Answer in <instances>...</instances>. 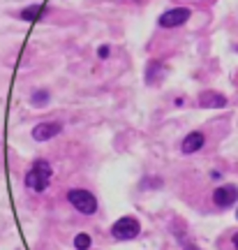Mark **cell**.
<instances>
[{"label": "cell", "instance_id": "cell-1", "mask_svg": "<svg viewBox=\"0 0 238 250\" xmlns=\"http://www.w3.org/2000/svg\"><path fill=\"white\" fill-rule=\"evenodd\" d=\"M51 165L46 160H37L26 174V188H30L33 192H44L49 181H51Z\"/></svg>", "mask_w": 238, "mask_h": 250}, {"label": "cell", "instance_id": "cell-2", "mask_svg": "<svg viewBox=\"0 0 238 250\" xmlns=\"http://www.w3.org/2000/svg\"><path fill=\"white\" fill-rule=\"evenodd\" d=\"M67 199H70V204L79 211V213H86V215H93L97 211V199L93 192L88 190H81V188H74L67 192Z\"/></svg>", "mask_w": 238, "mask_h": 250}, {"label": "cell", "instance_id": "cell-3", "mask_svg": "<svg viewBox=\"0 0 238 250\" xmlns=\"http://www.w3.org/2000/svg\"><path fill=\"white\" fill-rule=\"evenodd\" d=\"M139 232H141V225H139V220L132 218V215H125L120 220H116L114 227H111V236L120 239V241L134 239V236H139Z\"/></svg>", "mask_w": 238, "mask_h": 250}, {"label": "cell", "instance_id": "cell-4", "mask_svg": "<svg viewBox=\"0 0 238 250\" xmlns=\"http://www.w3.org/2000/svg\"><path fill=\"white\" fill-rule=\"evenodd\" d=\"M236 199H238V188L231 186V183H224V186L215 188V192H213V202H215V206H220V208L234 206Z\"/></svg>", "mask_w": 238, "mask_h": 250}, {"label": "cell", "instance_id": "cell-5", "mask_svg": "<svg viewBox=\"0 0 238 250\" xmlns=\"http://www.w3.org/2000/svg\"><path fill=\"white\" fill-rule=\"evenodd\" d=\"M190 14H192V12L187 7H174V9H169V12H164V14L159 17L158 23L162 28H178L190 19Z\"/></svg>", "mask_w": 238, "mask_h": 250}, {"label": "cell", "instance_id": "cell-6", "mask_svg": "<svg viewBox=\"0 0 238 250\" xmlns=\"http://www.w3.org/2000/svg\"><path fill=\"white\" fill-rule=\"evenodd\" d=\"M60 132H62L60 123H40L33 127V139L35 142H49V139H53L56 134Z\"/></svg>", "mask_w": 238, "mask_h": 250}, {"label": "cell", "instance_id": "cell-7", "mask_svg": "<svg viewBox=\"0 0 238 250\" xmlns=\"http://www.w3.org/2000/svg\"><path fill=\"white\" fill-rule=\"evenodd\" d=\"M199 107L203 109H222L227 107V98L222 93H215V90H203L199 95Z\"/></svg>", "mask_w": 238, "mask_h": 250}, {"label": "cell", "instance_id": "cell-8", "mask_svg": "<svg viewBox=\"0 0 238 250\" xmlns=\"http://www.w3.org/2000/svg\"><path fill=\"white\" fill-rule=\"evenodd\" d=\"M203 144H206V137H203V132H199V130H194V132H190L183 139V146H180V151L185 153H197L203 148Z\"/></svg>", "mask_w": 238, "mask_h": 250}, {"label": "cell", "instance_id": "cell-9", "mask_svg": "<svg viewBox=\"0 0 238 250\" xmlns=\"http://www.w3.org/2000/svg\"><path fill=\"white\" fill-rule=\"evenodd\" d=\"M49 12L46 5H30V7L21 9L19 12V19H23V21H37V19H42Z\"/></svg>", "mask_w": 238, "mask_h": 250}, {"label": "cell", "instance_id": "cell-10", "mask_svg": "<svg viewBox=\"0 0 238 250\" xmlns=\"http://www.w3.org/2000/svg\"><path fill=\"white\" fill-rule=\"evenodd\" d=\"M162 74H164V65H162V62H150L148 74H146V81H148V83H159Z\"/></svg>", "mask_w": 238, "mask_h": 250}, {"label": "cell", "instance_id": "cell-11", "mask_svg": "<svg viewBox=\"0 0 238 250\" xmlns=\"http://www.w3.org/2000/svg\"><path fill=\"white\" fill-rule=\"evenodd\" d=\"M49 100H51V95H49V90H35L33 95H30V104L33 107H46L49 104Z\"/></svg>", "mask_w": 238, "mask_h": 250}, {"label": "cell", "instance_id": "cell-12", "mask_svg": "<svg viewBox=\"0 0 238 250\" xmlns=\"http://www.w3.org/2000/svg\"><path fill=\"white\" fill-rule=\"evenodd\" d=\"M74 246H77V250H88L90 248V236L88 234H77L74 236Z\"/></svg>", "mask_w": 238, "mask_h": 250}, {"label": "cell", "instance_id": "cell-13", "mask_svg": "<svg viewBox=\"0 0 238 250\" xmlns=\"http://www.w3.org/2000/svg\"><path fill=\"white\" fill-rule=\"evenodd\" d=\"M97 56H99L102 61H106V58L111 56V46H109V44H102L99 49H97Z\"/></svg>", "mask_w": 238, "mask_h": 250}, {"label": "cell", "instance_id": "cell-14", "mask_svg": "<svg viewBox=\"0 0 238 250\" xmlns=\"http://www.w3.org/2000/svg\"><path fill=\"white\" fill-rule=\"evenodd\" d=\"M185 250H199V248H197V246H192V243H187Z\"/></svg>", "mask_w": 238, "mask_h": 250}, {"label": "cell", "instance_id": "cell-15", "mask_svg": "<svg viewBox=\"0 0 238 250\" xmlns=\"http://www.w3.org/2000/svg\"><path fill=\"white\" fill-rule=\"evenodd\" d=\"M234 248L238 250V234H234Z\"/></svg>", "mask_w": 238, "mask_h": 250}]
</instances>
